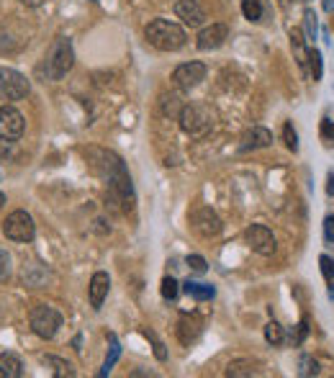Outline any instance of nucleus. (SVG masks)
Listing matches in <instances>:
<instances>
[{"label":"nucleus","mask_w":334,"mask_h":378,"mask_svg":"<svg viewBox=\"0 0 334 378\" xmlns=\"http://www.w3.org/2000/svg\"><path fill=\"white\" fill-rule=\"evenodd\" d=\"M201 332H203V321H201L198 317L183 314L178 319V340L183 345H193L201 337Z\"/></svg>","instance_id":"nucleus-16"},{"label":"nucleus","mask_w":334,"mask_h":378,"mask_svg":"<svg viewBox=\"0 0 334 378\" xmlns=\"http://www.w3.org/2000/svg\"><path fill=\"white\" fill-rule=\"evenodd\" d=\"M175 16L185 26H201L206 21V8L201 6V0H178L175 3Z\"/></svg>","instance_id":"nucleus-14"},{"label":"nucleus","mask_w":334,"mask_h":378,"mask_svg":"<svg viewBox=\"0 0 334 378\" xmlns=\"http://www.w3.org/2000/svg\"><path fill=\"white\" fill-rule=\"evenodd\" d=\"M11 278V255L0 247V283H6Z\"/></svg>","instance_id":"nucleus-33"},{"label":"nucleus","mask_w":334,"mask_h":378,"mask_svg":"<svg viewBox=\"0 0 334 378\" xmlns=\"http://www.w3.org/2000/svg\"><path fill=\"white\" fill-rule=\"evenodd\" d=\"M29 324H31V332H34L36 337H42V340H52V337L59 332V327H62V314H59L54 307L39 304V307L31 309Z\"/></svg>","instance_id":"nucleus-5"},{"label":"nucleus","mask_w":334,"mask_h":378,"mask_svg":"<svg viewBox=\"0 0 334 378\" xmlns=\"http://www.w3.org/2000/svg\"><path fill=\"white\" fill-rule=\"evenodd\" d=\"M188 219H191L193 232H196V235H201V237H216V235H221V229H224L219 214H216L213 208H208V206L193 208Z\"/></svg>","instance_id":"nucleus-10"},{"label":"nucleus","mask_w":334,"mask_h":378,"mask_svg":"<svg viewBox=\"0 0 334 378\" xmlns=\"http://www.w3.org/2000/svg\"><path fill=\"white\" fill-rule=\"evenodd\" d=\"M309 75H311L314 83H319L321 75H324V57H321L319 49H311V54H309Z\"/></svg>","instance_id":"nucleus-23"},{"label":"nucleus","mask_w":334,"mask_h":378,"mask_svg":"<svg viewBox=\"0 0 334 378\" xmlns=\"http://www.w3.org/2000/svg\"><path fill=\"white\" fill-rule=\"evenodd\" d=\"M31 93V83L13 67H0V98L3 100H23Z\"/></svg>","instance_id":"nucleus-7"},{"label":"nucleus","mask_w":334,"mask_h":378,"mask_svg":"<svg viewBox=\"0 0 334 378\" xmlns=\"http://www.w3.org/2000/svg\"><path fill=\"white\" fill-rule=\"evenodd\" d=\"M288 39H291V52H293V59L299 62V67L304 72H309V54H311V49L306 47V36L301 29H291V34H288Z\"/></svg>","instance_id":"nucleus-17"},{"label":"nucleus","mask_w":334,"mask_h":378,"mask_svg":"<svg viewBox=\"0 0 334 378\" xmlns=\"http://www.w3.org/2000/svg\"><path fill=\"white\" fill-rule=\"evenodd\" d=\"M324 240L329 244H334V216H327L324 219Z\"/></svg>","instance_id":"nucleus-36"},{"label":"nucleus","mask_w":334,"mask_h":378,"mask_svg":"<svg viewBox=\"0 0 334 378\" xmlns=\"http://www.w3.org/2000/svg\"><path fill=\"white\" fill-rule=\"evenodd\" d=\"M23 129H26V122L18 108L13 106H3L0 108V142L13 144L23 136Z\"/></svg>","instance_id":"nucleus-9"},{"label":"nucleus","mask_w":334,"mask_h":378,"mask_svg":"<svg viewBox=\"0 0 334 378\" xmlns=\"http://www.w3.org/2000/svg\"><path fill=\"white\" fill-rule=\"evenodd\" d=\"M0 365L6 368L8 378H21V376H23V363H21V358L13 355V353H0Z\"/></svg>","instance_id":"nucleus-20"},{"label":"nucleus","mask_w":334,"mask_h":378,"mask_svg":"<svg viewBox=\"0 0 334 378\" xmlns=\"http://www.w3.org/2000/svg\"><path fill=\"white\" fill-rule=\"evenodd\" d=\"M85 160H88V165H90V170L106 180L111 193L124 203V208L134 206V199H136L134 183H131V175H129L124 160L119 158L116 152L90 147V150H85Z\"/></svg>","instance_id":"nucleus-1"},{"label":"nucleus","mask_w":334,"mask_h":378,"mask_svg":"<svg viewBox=\"0 0 334 378\" xmlns=\"http://www.w3.org/2000/svg\"><path fill=\"white\" fill-rule=\"evenodd\" d=\"M18 3H23V6H31V8H34V6H39L42 0H18Z\"/></svg>","instance_id":"nucleus-38"},{"label":"nucleus","mask_w":334,"mask_h":378,"mask_svg":"<svg viewBox=\"0 0 334 378\" xmlns=\"http://www.w3.org/2000/svg\"><path fill=\"white\" fill-rule=\"evenodd\" d=\"M160 293H162L165 301H175L178 299V293H180V283L172 278V276H165L162 283H160Z\"/></svg>","instance_id":"nucleus-26"},{"label":"nucleus","mask_w":334,"mask_h":378,"mask_svg":"<svg viewBox=\"0 0 334 378\" xmlns=\"http://www.w3.org/2000/svg\"><path fill=\"white\" fill-rule=\"evenodd\" d=\"M299 3H306V0H299Z\"/></svg>","instance_id":"nucleus-42"},{"label":"nucleus","mask_w":334,"mask_h":378,"mask_svg":"<svg viewBox=\"0 0 334 378\" xmlns=\"http://www.w3.org/2000/svg\"><path fill=\"white\" fill-rule=\"evenodd\" d=\"M108 288H111L108 273L106 271L93 273L90 285H88V299H90V307L95 309V312H100V307H103V301H106V296H108Z\"/></svg>","instance_id":"nucleus-15"},{"label":"nucleus","mask_w":334,"mask_h":378,"mask_svg":"<svg viewBox=\"0 0 334 378\" xmlns=\"http://www.w3.org/2000/svg\"><path fill=\"white\" fill-rule=\"evenodd\" d=\"M334 8V0H324V11H332Z\"/></svg>","instance_id":"nucleus-39"},{"label":"nucleus","mask_w":334,"mask_h":378,"mask_svg":"<svg viewBox=\"0 0 334 378\" xmlns=\"http://www.w3.org/2000/svg\"><path fill=\"white\" fill-rule=\"evenodd\" d=\"M206 64L203 62H183L175 67L172 72V83L180 88V90H193L198 88L203 80H206Z\"/></svg>","instance_id":"nucleus-11"},{"label":"nucleus","mask_w":334,"mask_h":378,"mask_svg":"<svg viewBox=\"0 0 334 378\" xmlns=\"http://www.w3.org/2000/svg\"><path fill=\"white\" fill-rule=\"evenodd\" d=\"M144 39L160 52H178L188 42L183 26H178L175 21H167V18H155V21L147 23Z\"/></svg>","instance_id":"nucleus-2"},{"label":"nucleus","mask_w":334,"mask_h":378,"mask_svg":"<svg viewBox=\"0 0 334 378\" xmlns=\"http://www.w3.org/2000/svg\"><path fill=\"white\" fill-rule=\"evenodd\" d=\"M283 142L291 152H299V134H296V129H293L291 122L283 124Z\"/></svg>","instance_id":"nucleus-28"},{"label":"nucleus","mask_w":334,"mask_h":378,"mask_svg":"<svg viewBox=\"0 0 334 378\" xmlns=\"http://www.w3.org/2000/svg\"><path fill=\"white\" fill-rule=\"evenodd\" d=\"M6 206V193H0V208Z\"/></svg>","instance_id":"nucleus-40"},{"label":"nucleus","mask_w":334,"mask_h":378,"mask_svg":"<svg viewBox=\"0 0 334 378\" xmlns=\"http://www.w3.org/2000/svg\"><path fill=\"white\" fill-rule=\"evenodd\" d=\"M242 13L247 21H260L263 18V0H242Z\"/></svg>","instance_id":"nucleus-27"},{"label":"nucleus","mask_w":334,"mask_h":378,"mask_svg":"<svg viewBox=\"0 0 334 378\" xmlns=\"http://www.w3.org/2000/svg\"><path fill=\"white\" fill-rule=\"evenodd\" d=\"M185 263H188V268H191L193 273H198V276H203V273L208 271L206 260H203L201 255H188V257H185Z\"/></svg>","instance_id":"nucleus-32"},{"label":"nucleus","mask_w":334,"mask_h":378,"mask_svg":"<svg viewBox=\"0 0 334 378\" xmlns=\"http://www.w3.org/2000/svg\"><path fill=\"white\" fill-rule=\"evenodd\" d=\"M321 139L327 144H334V122H329V119L321 122Z\"/></svg>","instance_id":"nucleus-35"},{"label":"nucleus","mask_w":334,"mask_h":378,"mask_svg":"<svg viewBox=\"0 0 334 378\" xmlns=\"http://www.w3.org/2000/svg\"><path fill=\"white\" fill-rule=\"evenodd\" d=\"M162 111L167 116H180L183 106H180V98L178 95H162Z\"/></svg>","instance_id":"nucleus-30"},{"label":"nucleus","mask_w":334,"mask_h":378,"mask_svg":"<svg viewBox=\"0 0 334 378\" xmlns=\"http://www.w3.org/2000/svg\"><path fill=\"white\" fill-rule=\"evenodd\" d=\"M227 39H229L227 23H211L206 29H201L198 39H196V47H198L201 52H213V49H219Z\"/></svg>","instance_id":"nucleus-12"},{"label":"nucleus","mask_w":334,"mask_h":378,"mask_svg":"<svg viewBox=\"0 0 334 378\" xmlns=\"http://www.w3.org/2000/svg\"><path fill=\"white\" fill-rule=\"evenodd\" d=\"M327 193L334 196V172H329V178H327Z\"/></svg>","instance_id":"nucleus-37"},{"label":"nucleus","mask_w":334,"mask_h":378,"mask_svg":"<svg viewBox=\"0 0 334 378\" xmlns=\"http://www.w3.org/2000/svg\"><path fill=\"white\" fill-rule=\"evenodd\" d=\"M178 122L180 129L188 136H193V139H203V136H208L213 131V114L211 108L203 106V103H188V106H183Z\"/></svg>","instance_id":"nucleus-4"},{"label":"nucleus","mask_w":334,"mask_h":378,"mask_svg":"<svg viewBox=\"0 0 334 378\" xmlns=\"http://www.w3.org/2000/svg\"><path fill=\"white\" fill-rule=\"evenodd\" d=\"M244 242H247L249 250L257 252V255H263V257H270L273 252L278 250L275 235H273L265 224H249V227L244 229Z\"/></svg>","instance_id":"nucleus-8"},{"label":"nucleus","mask_w":334,"mask_h":378,"mask_svg":"<svg viewBox=\"0 0 334 378\" xmlns=\"http://www.w3.org/2000/svg\"><path fill=\"white\" fill-rule=\"evenodd\" d=\"M44 363L47 365H54V376L57 378H72L75 376V368H72L70 363H67V360H62V358H54V355H47L44 358Z\"/></svg>","instance_id":"nucleus-24"},{"label":"nucleus","mask_w":334,"mask_h":378,"mask_svg":"<svg viewBox=\"0 0 334 378\" xmlns=\"http://www.w3.org/2000/svg\"><path fill=\"white\" fill-rule=\"evenodd\" d=\"M3 235L8 240H13V242H31L36 235V224L31 219L29 211H13V214H8L6 221H3Z\"/></svg>","instance_id":"nucleus-6"},{"label":"nucleus","mask_w":334,"mask_h":378,"mask_svg":"<svg viewBox=\"0 0 334 378\" xmlns=\"http://www.w3.org/2000/svg\"><path fill=\"white\" fill-rule=\"evenodd\" d=\"M304 36L309 44H314L316 42V36H319V18H316V13H314L311 8H306L304 11Z\"/></svg>","instance_id":"nucleus-21"},{"label":"nucleus","mask_w":334,"mask_h":378,"mask_svg":"<svg viewBox=\"0 0 334 378\" xmlns=\"http://www.w3.org/2000/svg\"><path fill=\"white\" fill-rule=\"evenodd\" d=\"M144 335L150 337V340H152V345H155V358H157V360H167V350H165V345L160 343V340H157V335H155V332H150V329H147Z\"/></svg>","instance_id":"nucleus-34"},{"label":"nucleus","mask_w":334,"mask_h":378,"mask_svg":"<svg viewBox=\"0 0 334 378\" xmlns=\"http://www.w3.org/2000/svg\"><path fill=\"white\" fill-rule=\"evenodd\" d=\"M273 144V134L270 129L265 126H252L247 129L239 139V152H257V150H265V147H270Z\"/></svg>","instance_id":"nucleus-13"},{"label":"nucleus","mask_w":334,"mask_h":378,"mask_svg":"<svg viewBox=\"0 0 334 378\" xmlns=\"http://www.w3.org/2000/svg\"><path fill=\"white\" fill-rule=\"evenodd\" d=\"M319 268H321V276H324V280L332 285L334 283V260L329 255H321L319 257Z\"/></svg>","instance_id":"nucleus-31"},{"label":"nucleus","mask_w":334,"mask_h":378,"mask_svg":"<svg viewBox=\"0 0 334 378\" xmlns=\"http://www.w3.org/2000/svg\"><path fill=\"white\" fill-rule=\"evenodd\" d=\"M255 365L249 363V360H234V363H229L227 368V376L229 378H239V376H255Z\"/></svg>","instance_id":"nucleus-25"},{"label":"nucleus","mask_w":334,"mask_h":378,"mask_svg":"<svg viewBox=\"0 0 334 378\" xmlns=\"http://www.w3.org/2000/svg\"><path fill=\"white\" fill-rule=\"evenodd\" d=\"M183 291L196 301H211L216 296V288L211 283H198V280H185Z\"/></svg>","instance_id":"nucleus-18"},{"label":"nucleus","mask_w":334,"mask_h":378,"mask_svg":"<svg viewBox=\"0 0 334 378\" xmlns=\"http://www.w3.org/2000/svg\"><path fill=\"white\" fill-rule=\"evenodd\" d=\"M0 378H8V373H6V368H3V365H0Z\"/></svg>","instance_id":"nucleus-41"},{"label":"nucleus","mask_w":334,"mask_h":378,"mask_svg":"<svg viewBox=\"0 0 334 378\" xmlns=\"http://www.w3.org/2000/svg\"><path fill=\"white\" fill-rule=\"evenodd\" d=\"M108 343H111V348H108L106 363H103V368H100V376H108V373L114 371V365L119 363V358H121V345H119V337L108 335Z\"/></svg>","instance_id":"nucleus-19"},{"label":"nucleus","mask_w":334,"mask_h":378,"mask_svg":"<svg viewBox=\"0 0 334 378\" xmlns=\"http://www.w3.org/2000/svg\"><path fill=\"white\" fill-rule=\"evenodd\" d=\"M72 64H75V49H72V42L67 39V36H57V39L52 42L47 57H44L42 72L47 75V80L59 83V80L67 78V72L72 70Z\"/></svg>","instance_id":"nucleus-3"},{"label":"nucleus","mask_w":334,"mask_h":378,"mask_svg":"<svg viewBox=\"0 0 334 378\" xmlns=\"http://www.w3.org/2000/svg\"><path fill=\"white\" fill-rule=\"evenodd\" d=\"M265 340H268L273 348H280V345L285 343V329L280 327L275 319H270L268 324H265Z\"/></svg>","instance_id":"nucleus-22"},{"label":"nucleus","mask_w":334,"mask_h":378,"mask_svg":"<svg viewBox=\"0 0 334 378\" xmlns=\"http://www.w3.org/2000/svg\"><path fill=\"white\" fill-rule=\"evenodd\" d=\"M299 376H319V360H316V358H311V355L301 358Z\"/></svg>","instance_id":"nucleus-29"},{"label":"nucleus","mask_w":334,"mask_h":378,"mask_svg":"<svg viewBox=\"0 0 334 378\" xmlns=\"http://www.w3.org/2000/svg\"><path fill=\"white\" fill-rule=\"evenodd\" d=\"M0 178H3V172H0Z\"/></svg>","instance_id":"nucleus-43"}]
</instances>
